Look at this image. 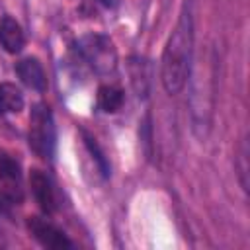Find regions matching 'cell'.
<instances>
[{"instance_id":"cell-11","label":"cell","mask_w":250,"mask_h":250,"mask_svg":"<svg viewBox=\"0 0 250 250\" xmlns=\"http://www.w3.org/2000/svg\"><path fill=\"white\" fill-rule=\"evenodd\" d=\"M98 107L104 113H115L117 109H121L123 105V92L117 86H109L104 84L98 88V98H96Z\"/></svg>"},{"instance_id":"cell-7","label":"cell","mask_w":250,"mask_h":250,"mask_svg":"<svg viewBox=\"0 0 250 250\" xmlns=\"http://www.w3.org/2000/svg\"><path fill=\"white\" fill-rule=\"evenodd\" d=\"M16 74L23 86L35 92H43L47 88V76L41 62L35 57H25L16 64Z\"/></svg>"},{"instance_id":"cell-12","label":"cell","mask_w":250,"mask_h":250,"mask_svg":"<svg viewBox=\"0 0 250 250\" xmlns=\"http://www.w3.org/2000/svg\"><path fill=\"white\" fill-rule=\"evenodd\" d=\"M84 141H86V146H88L90 154H94V158H96V162H98V166H100V170H102L104 178H107V176H109V166H107V160H105L104 152H102V150H100V146H98V145L94 143V139L86 137Z\"/></svg>"},{"instance_id":"cell-10","label":"cell","mask_w":250,"mask_h":250,"mask_svg":"<svg viewBox=\"0 0 250 250\" xmlns=\"http://www.w3.org/2000/svg\"><path fill=\"white\" fill-rule=\"evenodd\" d=\"M23 94L21 90L12 82L0 84V115L6 113H18L23 109Z\"/></svg>"},{"instance_id":"cell-5","label":"cell","mask_w":250,"mask_h":250,"mask_svg":"<svg viewBox=\"0 0 250 250\" xmlns=\"http://www.w3.org/2000/svg\"><path fill=\"white\" fill-rule=\"evenodd\" d=\"M27 229L31 236L45 248L51 250H62V248H74V242L51 221L43 217H29L27 219Z\"/></svg>"},{"instance_id":"cell-13","label":"cell","mask_w":250,"mask_h":250,"mask_svg":"<svg viewBox=\"0 0 250 250\" xmlns=\"http://www.w3.org/2000/svg\"><path fill=\"white\" fill-rule=\"evenodd\" d=\"M104 2H109V0H104Z\"/></svg>"},{"instance_id":"cell-3","label":"cell","mask_w":250,"mask_h":250,"mask_svg":"<svg viewBox=\"0 0 250 250\" xmlns=\"http://www.w3.org/2000/svg\"><path fill=\"white\" fill-rule=\"evenodd\" d=\"M215 92V64L207 66V74L193 80L191 90V121L193 131L199 139H205L211 127L213 115V94Z\"/></svg>"},{"instance_id":"cell-2","label":"cell","mask_w":250,"mask_h":250,"mask_svg":"<svg viewBox=\"0 0 250 250\" xmlns=\"http://www.w3.org/2000/svg\"><path fill=\"white\" fill-rule=\"evenodd\" d=\"M27 145L29 148L45 160H51L57 146V127L51 109L45 104H35L29 113V129H27Z\"/></svg>"},{"instance_id":"cell-4","label":"cell","mask_w":250,"mask_h":250,"mask_svg":"<svg viewBox=\"0 0 250 250\" xmlns=\"http://www.w3.org/2000/svg\"><path fill=\"white\" fill-rule=\"evenodd\" d=\"M78 53L98 74H111L117 68V53L109 37L88 33L78 41Z\"/></svg>"},{"instance_id":"cell-6","label":"cell","mask_w":250,"mask_h":250,"mask_svg":"<svg viewBox=\"0 0 250 250\" xmlns=\"http://www.w3.org/2000/svg\"><path fill=\"white\" fill-rule=\"evenodd\" d=\"M29 188L33 193L35 203L39 205V209L45 215H51L59 209V195H57V188L53 184V180L43 172L33 168L29 172Z\"/></svg>"},{"instance_id":"cell-1","label":"cell","mask_w":250,"mask_h":250,"mask_svg":"<svg viewBox=\"0 0 250 250\" xmlns=\"http://www.w3.org/2000/svg\"><path fill=\"white\" fill-rule=\"evenodd\" d=\"M193 61V0H186L172 29L160 61V80L164 90L174 96L184 90L191 76Z\"/></svg>"},{"instance_id":"cell-9","label":"cell","mask_w":250,"mask_h":250,"mask_svg":"<svg viewBox=\"0 0 250 250\" xmlns=\"http://www.w3.org/2000/svg\"><path fill=\"white\" fill-rule=\"evenodd\" d=\"M129 76L131 86L139 98H146L150 90V64L146 59L131 57L129 59Z\"/></svg>"},{"instance_id":"cell-8","label":"cell","mask_w":250,"mask_h":250,"mask_svg":"<svg viewBox=\"0 0 250 250\" xmlns=\"http://www.w3.org/2000/svg\"><path fill=\"white\" fill-rule=\"evenodd\" d=\"M0 45L10 55L20 53L25 45V33L12 16H4L0 20Z\"/></svg>"}]
</instances>
